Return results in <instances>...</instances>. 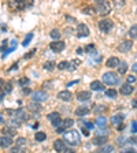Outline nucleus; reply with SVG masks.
<instances>
[{"mask_svg":"<svg viewBox=\"0 0 137 153\" xmlns=\"http://www.w3.org/2000/svg\"><path fill=\"white\" fill-rule=\"evenodd\" d=\"M95 8H96V11H97V14H100V15H107V14L110 13V10H111V7H110L109 1L97 0L95 4Z\"/></svg>","mask_w":137,"mask_h":153,"instance_id":"nucleus-3","label":"nucleus"},{"mask_svg":"<svg viewBox=\"0 0 137 153\" xmlns=\"http://www.w3.org/2000/svg\"><path fill=\"white\" fill-rule=\"evenodd\" d=\"M49 48H51L54 52H62L64 49V42L63 41H54L49 44Z\"/></svg>","mask_w":137,"mask_h":153,"instance_id":"nucleus-14","label":"nucleus"},{"mask_svg":"<svg viewBox=\"0 0 137 153\" xmlns=\"http://www.w3.org/2000/svg\"><path fill=\"white\" fill-rule=\"evenodd\" d=\"M95 153H100V152H95Z\"/></svg>","mask_w":137,"mask_h":153,"instance_id":"nucleus-54","label":"nucleus"},{"mask_svg":"<svg viewBox=\"0 0 137 153\" xmlns=\"http://www.w3.org/2000/svg\"><path fill=\"white\" fill-rule=\"evenodd\" d=\"M47 119L51 122V123H55V122L61 120V114H59V112H51V114L47 115Z\"/></svg>","mask_w":137,"mask_h":153,"instance_id":"nucleus-19","label":"nucleus"},{"mask_svg":"<svg viewBox=\"0 0 137 153\" xmlns=\"http://www.w3.org/2000/svg\"><path fill=\"white\" fill-rule=\"evenodd\" d=\"M107 111V107L103 104H97V105H93V114H103V112Z\"/></svg>","mask_w":137,"mask_h":153,"instance_id":"nucleus-23","label":"nucleus"},{"mask_svg":"<svg viewBox=\"0 0 137 153\" xmlns=\"http://www.w3.org/2000/svg\"><path fill=\"white\" fill-rule=\"evenodd\" d=\"M34 138H36V141H45V138H47V134L45 133H43V131H37L36 133V135H34Z\"/></svg>","mask_w":137,"mask_h":153,"instance_id":"nucleus-30","label":"nucleus"},{"mask_svg":"<svg viewBox=\"0 0 137 153\" xmlns=\"http://www.w3.org/2000/svg\"><path fill=\"white\" fill-rule=\"evenodd\" d=\"M54 67H55L54 62H47V63H44V68H45V70L52 71V70H54Z\"/></svg>","mask_w":137,"mask_h":153,"instance_id":"nucleus-35","label":"nucleus"},{"mask_svg":"<svg viewBox=\"0 0 137 153\" xmlns=\"http://www.w3.org/2000/svg\"><path fill=\"white\" fill-rule=\"evenodd\" d=\"M32 38H33V33H29V34H28V37L25 38V41L22 42V45H23V47H28V44H29V42H30V40H32Z\"/></svg>","mask_w":137,"mask_h":153,"instance_id":"nucleus-37","label":"nucleus"},{"mask_svg":"<svg viewBox=\"0 0 137 153\" xmlns=\"http://www.w3.org/2000/svg\"><path fill=\"white\" fill-rule=\"evenodd\" d=\"M58 68H59V70H66V68H70V63H69V62H61V63L58 64Z\"/></svg>","mask_w":137,"mask_h":153,"instance_id":"nucleus-33","label":"nucleus"},{"mask_svg":"<svg viewBox=\"0 0 137 153\" xmlns=\"http://www.w3.org/2000/svg\"><path fill=\"white\" fill-rule=\"evenodd\" d=\"M126 71H128V64H126V62H121V64H119V67H118V73L126 74Z\"/></svg>","mask_w":137,"mask_h":153,"instance_id":"nucleus-29","label":"nucleus"},{"mask_svg":"<svg viewBox=\"0 0 137 153\" xmlns=\"http://www.w3.org/2000/svg\"><path fill=\"white\" fill-rule=\"evenodd\" d=\"M32 100L33 102H43L48 100V94L44 92V90H36V92L32 93Z\"/></svg>","mask_w":137,"mask_h":153,"instance_id":"nucleus-4","label":"nucleus"},{"mask_svg":"<svg viewBox=\"0 0 137 153\" xmlns=\"http://www.w3.org/2000/svg\"><path fill=\"white\" fill-rule=\"evenodd\" d=\"M133 92H134V88H133L132 85H129V83H125V85H122V88H121V94L129 96V94H132Z\"/></svg>","mask_w":137,"mask_h":153,"instance_id":"nucleus-18","label":"nucleus"},{"mask_svg":"<svg viewBox=\"0 0 137 153\" xmlns=\"http://www.w3.org/2000/svg\"><path fill=\"white\" fill-rule=\"evenodd\" d=\"M119 64H121V60H119L117 56H111L107 59V62H106V66L110 67V68H114V67H119Z\"/></svg>","mask_w":137,"mask_h":153,"instance_id":"nucleus-12","label":"nucleus"},{"mask_svg":"<svg viewBox=\"0 0 137 153\" xmlns=\"http://www.w3.org/2000/svg\"><path fill=\"white\" fill-rule=\"evenodd\" d=\"M28 143V140L26 138H23V137H19V138H16V141H15V146H18V148H23Z\"/></svg>","mask_w":137,"mask_h":153,"instance_id":"nucleus-25","label":"nucleus"},{"mask_svg":"<svg viewBox=\"0 0 137 153\" xmlns=\"http://www.w3.org/2000/svg\"><path fill=\"white\" fill-rule=\"evenodd\" d=\"M19 85L21 86H28L29 85V78H26V76L21 78V79H19Z\"/></svg>","mask_w":137,"mask_h":153,"instance_id":"nucleus-39","label":"nucleus"},{"mask_svg":"<svg viewBox=\"0 0 137 153\" xmlns=\"http://www.w3.org/2000/svg\"><path fill=\"white\" fill-rule=\"evenodd\" d=\"M126 82L130 85V83H133V82H136V76L134 75H128L126 76Z\"/></svg>","mask_w":137,"mask_h":153,"instance_id":"nucleus-41","label":"nucleus"},{"mask_svg":"<svg viewBox=\"0 0 137 153\" xmlns=\"http://www.w3.org/2000/svg\"><path fill=\"white\" fill-rule=\"evenodd\" d=\"M16 68H18V64H13V67H11V68H10V70H16Z\"/></svg>","mask_w":137,"mask_h":153,"instance_id":"nucleus-49","label":"nucleus"},{"mask_svg":"<svg viewBox=\"0 0 137 153\" xmlns=\"http://www.w3.org/2000/svg\"><path fill=\"white\" fill-rule=\"evenodd\" d=\"M107 141H109L107 135H97V137H95L92 140V143L93 145H97V146H99V145L104 146V145H107Z\"/></svg>","mask_w":137,"mask_h":153,"instance_id":"nucleus-13","label":"nucleus"},{"mask_svg":"<svg viewBox=\"0 0 137 153\" xmlns=\"http://www.w3.org/2000/svg\"><path fill=\"white\" fill-rule=\"evenodd\" d=\"M82 124L84 127H86L88 130H91V128H93V123H91L89 120H82Z\"/></svg>","mask_w":137,"mask_h":153,"instance_id":"nucleus-40","label":"nucleus"},{"mask_svg":"<svg viewBox=\"0 0 137 153\" xmlns=\"http://www.w3.org/2000/svg\"><path fill=\"white\" fill-rule=\"evenodd\" d=\"M132 133L133 134L137 133V122H132Z\"/></svg>","mask_w":137,"mask_h":153,"instance_id":"nucleus-42","label":"nucleus"},{"mask_svg":"<svg viewBox=\"0 0 137 153\" xmlns=\"http://www.w3.org/2000/svg\"><path fill=\"white\" fill-rule=\"evenodd\" d=\"M28 109L29 111H32V112H34V114H37V112H40L43 108L38 102H30V104L28 105Z\"/></svg>","mask_w":137,"mask_h":153,"instance_id":"nucleus-20","label":"nucleus"},{"mask_svg":"<svg viewBox=\"0 0 137 153\" xmlns=\"http://www.w3.org/2000/svg\"><path fill=\"white\" fill-rule=\"evenodd\" d=\"M54 148L56 152H66V143H64L63 140H56L54 142Z\"/></svg>","mask_w":137,"mask_h":153,"instance_id":"nucleus-16","label":"nucleus"},{"mask_svg":"<svg viewBox=\"0 0 137 153\" xmlns=\"http://www.w3.org/2000/svg\"><path fill=\"white\" fill-rule=\"evenodd\" d=\"M132 107H133V108H137V99H134L133 101H132Z\"/></svg>","mask_w":137,"mask_h":153,"instance_id":"nucleus-47","label":"nucleus"},{"mask_svg":"<svg viewBox=\"0 0 137 153\" xmlns=\"http://www.w3.org/2000/svg\"><path fill=\"white\" fill-rule=\"evenodd\" d=\"M0 143H1V148H3V149H6V148H10V146H11V145L14 143L13 137L1 134V137H0Z\"/></svg>","mask_w":137,"mask_h":153,"instance_id":"nucleus-9","label":"nucleus"},{"mask_svg":"<svg viewBox=\"0 0 137 153\" xmlns=\"http://www.w3.org/2000/svg\"><path fill=\"white\" fill-rule=\"evenodd\" d=\"M95 11H96V8L95 7H92V6L85 7V8H84V13H86V14H95Z\"/></svg>","mask_w":137,"mask_h":153,"instance_id":"nucleus-38","label":"nucleus"},{"mask_svg":"<svg viewBox=\"0 0 137 153\" xmlns=\"http://www.w3.org/2000/svg\"><path fill=\"white\" fill-rule=\"evenodd\" d=\"M77 83V81H73V82H69L67 83V88H69V86H71V85H76Z\"/></svg>","mask_w":137,"mask_h":153,"instance_id":"nucleus-52","label":"nucleus"},{"mask_svg":"<svg viewBox=\"0 0 137 153\" xmlns=\"http://www.w3.org/2000/svg\"><path fill=\"white\" fill-rule=\"evenodd\" d=\"M34 53H36V49H32L29 53L25 55V57H26V59H30V57H33V55H34Z\"/></svg>","mask_w":137,"mask_h":153,"instance_id":"nucleus-43","label":"nucleus"},{"mask_svg":"<svg viewBox=\"0 0 137 153\" xmlns=\"http://www.w3.org/2000/svg\"><path fill=\"white\" fill-rule=\"evenodd\" d=\"M63 138H64V142H67L70 146H77V145H80V141H81L80 133L77 130H74V128L66 131V133L63 134Z\"/></svg>","mask_w":137,"mask_h":153,"instance_id":"nucleus-1","label":"nucleus"},{"mask_svg":"<svg viewBox=\"0 0 137 153\" xmlns=\"http://www.w3.org/2000/svg\"><path fill=\"white\" fill-rule=\"evenodd\" d=\"M114 152V146H111V145H104V146L102 148V150H100V153H112Z\"/></svg>","mask_w":137,"mask_h":153,"instance_id":"nucleus-32","label":"nucleus"},{"mask_svg":"<svg viewBox=\"0 0 137 153\" xmlns=\"http://www.w3.org/2000/svg\"><path fill=\"white\" fill-rule=\"evenodd\" d=\"M3 134L4 135H10V137H13V135H15V128L6 126V127L3 128Z\"/></svg>","mask_w":137,"mask_h":153,"instance_id":"nucleus-26","label":"nucleus"},{"mask_svg":"<svg viewBox=\"0 0 137 153\" xmlns=\"http://www.w3.org/2000/svg\"><path fill=\"white\" fill-rule=\"evenodd\" d=\"M106 96H107V97H110V99H117L118 93H117V90H115V89H107V90H106Z\"/></svg>","mask_w":137,"mask_h":153,"instance_id":"nucleus-28","label":"nucleus"},{"mask_svg":"<svg viewBox=\"0 0 137 153\" xmlns=\"http://www.w3.org/2000/svg\"><path fill=\"white\" fill-rule=\"evenodd\" d=\"M132 68H133V71H134V73H137V63H134Z\"/></svg>","mask_w":137,"mask_h":153,"instance_id":"nucleus-50","label":"nucleus"},{"mask_svg":"<svg viewBox=\"0 0 137 153\" xmlns=\"http://www.w3.org/2000/svg\"><path fill=\"white\" fill-rule=\"evenodd\" d=\"M49 36H51L54 40H61V30H58V29H52L51 33H49Z\"/></svg>","mask_w":137,"mask_h":153,"instance_id":"nucleus-27","label":"nucleus"},{"mask_svg":"<svg viewBox=\"0 0 137 153\" xmlns=\"http://www.w3.org/2000/svg\"><path fill=\"white\" fill-rule=\"evenodd\" d=\"M91 89H93V90H103L104 89V86H103V83L100 82V81H93L92 83H91Z\"/></svg>","mask_w":137,"mask_h":153,"instance_id":"nucleus-24","label":"nucleus"},{"mask_svg":"<svg viewBox=\"0 0 137 153\" xmlns=\"http://www.w3.org/2000/svg\"><path fill=\"white\" fill-rule=\"evenodd\" d=\"M85 51H86V52L95 51V45H93V44H88V47H86V48H85Z\"/></svg>","mask_w":137,"mask_h":153,"instance_id":"nucleus-44","label":"nucleus"},{"mask_svg":"<svg viewBox=\"0 0 137 153\" xmlns=\"http://www.w3.org/2000/svg\"><path fill=\"white\" fill-rule=\"evenodd\" d=\"M112 27H114V22H112L111 19H102L99 22V29H100V32H103V33H109Z\"/></svg>","mask_w":137,"mask_h":153,"instance_id":"nucleus-5","label":"nucleus"},{"mask_svg":"<svg viewBox=\"0 0 137 153\" xmlns=\"http://www.w3.org/2000/svg\"><path fill=\"white\" fill-rule=\"evenodd\" d=\"M8 153H28L23 148H18V146H15V148H11L10 149V152Z\"/></svg>","mask_w":137,"mask_h":153,"instance_id":"nucleus-34","label":"nucleus"},{"mask_svg":"<svg viewBox=\"0 0 137 153\" xmlns=\"http://www.w3.org/2000/svg\"><path fill=\"white\" fill-rule=\"evenodd\" d=\"M81 130H82V133H84V135H85V137H88V135H89V130H88L86 127H82V126H81Z\"/></svg>","mask_w":137,"mask_h":153,"instance_id":"nucleus-46","label":"nucleus"},{"mask_svg":"<svg viewBox=\"0 0 137 153\" xmlns=\"http://www.w3.org/2000/svg\"><path fill=\"white\" fill-rule=\"evenodd\" d=\"M7 44H8V41H7V40H4V41L1 42V49H4V47H7Z\"/></svg>","mask_w":137,"mask_h":153,"instance_id":"nucleus-48","label":"nucleus"},{"mask_svg":"<svg viewBox=\"0 0 137 153\" xmlns=\"http://www.w3.org/2000/svg\"><path fill=\"white\" fill-rule=\"evenodd\" d=\"M80 64H81V60L74 59V60L70 63V70H76V66H80Z\"/></svg>","mask_w":137,"mask_h":153,"instance_id":"nucleus-36","label":"nucleus"},{"mask_svg":"<svg viewBox=\"0 0 137 153\" xmlns=\"http://www.w3.org/2000/svg\"><path fill=\"white\" fill-rule=\"evenodd\" d=\"M103 82H104L106 85H109V86H115V85H118L119 83V78L115 73L109 71V73L103 74Z\"/></svg>","mask_w":137,"mask_h":153,"instance_id":"nucleus-2","label":"nucleus"},{"mask_svg":"<svg viewBox=\"0 0 137 153\" xmlns=\"http://www.w3.org/2000/svg\"><path fill=\"white\" fill-rule=\"evenodd\" d=\"M8 7L11 10H14V11H19V10H25L26 7H28V3L26 1H23V0H11L8 3Z\"/></svg>","mask_w":137,"mask_h":153,"instance_id":"nucleus-6","label":"nucleus"},{"mask_svg":"<svg viewBox=\"0 0 137 153\" xmlns=\"http://www.w3.org/2000/svg\"><path fill=\"white\" fill-rule=\"evenodd\" d=\"M124 119H125V116L122 114L114 115V116L111 118V123L114 124V126H117V127H119L121 124H124Z\"/></svg>","mask_w":137,"mask_h":153,"instance_id":"nucleus-17","label":"nucleus"},{"mask_svg":"<svg viewBox=\"0 0 137 153\" xmlns=\"http://www.w3.org/2000/svg\"><path fill=\"white\" fill-rule=\"evenodd\" d=\"M89 34H91L89 27H88L85 23H80L78 27H77V36H78V37H88Z\"/></svg>","mask_w":137,"mask_h":153,"instance_id":"nucleus-8","label":"nucleus"},{"mask_svg":"<svg viewBox=\"0 0 137 153\" xmlns=\"http://www.w3.org/2000/svg\"><path fill=\"white\" fill-rule=\"evenodd\" d=\"M23 93H25V94H29V93H30V89H28V88L23 89Z\"/></svg>","mask_w":137,"mask_h":153,"instance_id":"nucleus-53","label":"nucleus"},{"mask_svg":"<svg viewBox=\"0 0 137 153\" xmlns=\"http://www.w3.org/2000/svg\"><path fill=\"white\" fill-rule=\"evenodd\" d=\"M58 99L62 100V101H71L73 94H71V92H69V90H62V92L58 93Z\"/></svg>","mask_w":137,"mask_h":153,"instance_id":"nucleus-11","label":"nucleus"},{"mask_svg":"<svg viewBox=\"0 0 137 153\" xmlns=\"http://www.w3.org/2000/svg\"><path fill=\"white\" fill-rule=\"evenodd\" d=\"M11 90H13V85H11V83H6V92L7 93H10V92H11Z\"/></svg>","mask_w":137,"mask_h":153,"instance_id":"nucleus-45","label":"nucleus"},{"mask_svg":"<svg viewBox=\"0 0 137 153\" xmlns=\"http://www.w3.org/2000/svg\"><path fill=\"white\" fill-rule=\"evenodd\" d=\"M129 37L137 38V25H133L130 29H129Z\"/></svg>","mask_w":137,"mask_h":153,"instance_id":"nucleus-31","label":"nucleus"},{"mask_svg":"<svg viewBox=\"0 0 137 153\" xmlns=\"http://www.w3.org/2000/svg\"><path fill=\"white\" fill-rule=\"evenodd\" d=\"M89 112L91 111L86 108V107H78V108L76 109V115H77V116H86Z\"/></svg>","mask_w":137,"mask_h":153,"instance_id":"nucleus-22","label":"nucleus"},{"mask_svg":"<svg viewBox=\"0 0 137 153\" xmlns=\"http://www.w3.org/2000/svg\"><path fill=\"white\" fill-rule=\"evenodd\" d=\"M122 153H136V152H134V150H132V149H129V150H124Z\"/></svg>","mask_w":137,"mask_h":153,"instance_id":"nucleus-51","label":"nucleus"},{"mask_svg":"<svg viewBox=\"0 0 137 153\" xmlns=\"http://www.w3.org/2000/svg\"><path fill=\"white\" fill-rule=\"evenodd\" d=\"M95 124L97 126V127H106V124H107V119L104 118V116H97L95 120Z\"/></svg>","mask_w":137,"mask_h":153,"instance_id":"nucleus-21","label":"nucleus"},{"mask_svg":"<svg viewBox=\"0 0 137 153\" xmlns=\"http://www.w3.org/2000/svg\"><path fill=\"white\" fill-rule=\"evenodd\" d=\"M132 47H133L132 40H126V41L121 42V45H118V51L122 52V53H126V52H129L132 49Z\"/></svg>","mask_w":137,"mask_h":153,"instance_id":"nucleus-10","label":"nucleus"},{"mask_svg":"<svg viewBox=\"0 0 137 153\" xmlns=\"http://www.w3.org/2000/svg\"><path fill=\"white\" fill-rule=\"evenodd\" d=\"M74 124V120L73 119H64L63 122H62V126L61 127H58V130H56V133H66V131H69V128L71 130V126Z\"/></svg>","mask_w":137,"mask_h":153,"instance_id":"nucleus-7","label":"nucleus"},{"mask_svg":"<svg viewBox=\"0 0 137 153\" xmlns=\"http://www.w3.org/2000/svg\"><path fill=\"white\" fill-rule=\"evenodd\" d=\"M77 100L78 101H88V100H91V92H88V90L78 92L77 93Z\"/></svg>","mask_w":137,"mask_h":153,"instance_id":"nucleus-15","label":"nucleus"}]
</instances>
